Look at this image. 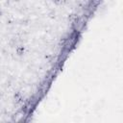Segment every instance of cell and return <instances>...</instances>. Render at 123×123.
I'll list each match as a JSON object with an SVG mask.
<instances>
[{
	"label": "cell",
	"instance_id": "6da1fadb",
	"mask_svg": "<svg viewBox=\"0 0 123 123\" xmlns=\"http://www.w3.org/2000/svg\"><path fill=\"white\" fill-rule=\"evenodd\" d=\"M16 52H17V54H18V55H21V54H23V52H24V48H23L22 46H20V47H17V49H16Z\"/></svg>",
	"mask_w": 123,
	"mask_h": 123
},
{
	"label": "cell",
	"instance_id": "7a4b0ae2",
	"mask_svg": "<svg viewBox=\"0 0 123 123\" xmlns=\"http://www.w3.org/2000/svg\"><path fill=\"white\" fill-rule=\"evenodd\" d=\"M56 4H58V5H62V4H63L64 3V0H53Z\"/></svg>",
	"mask_w": 123,
	"mask_h": 123
}]
</instances>
